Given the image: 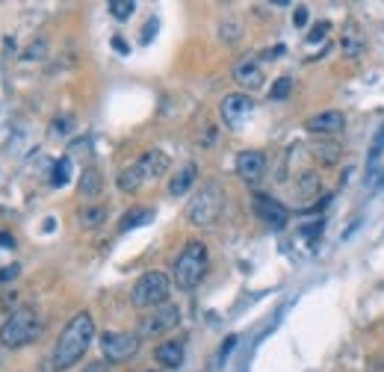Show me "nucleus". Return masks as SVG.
<instances>
[{
  "label": "nucleus",
  "instance_id": "nucleus-19",
  "mask_svg": "<svg viewBox=\"0 0 384 372\" xmlns=\"http://www.w3.org/2000/svg\"><path fill=\"white\" fill-rule=\"evenodd\" d=\"M142 183H148V180H145L142 168H139L136 163L127 165V168H122V172H119V190H122V192H127V195L139 192V190H142Z\"/></svg>",
  "mask_w": 384,
  "mask_h": 372
},
{
  "label": "nucleus",
  "instance_id": "nucleus-37",
  "mask_svg": "<svg viewBox=\"0 0 384 372\" xmlns=\"http://www.w3.org/2000/svg\"><path fill=\"white\" fill-rule=\"evenodd\" d=\"M384 148V124H381V133H378V136H376V148H373V160L378 157V151Z\"/></svg>",
  "mask_w": 384,
  "mask_h": 372
},
{
  "label": "nucleus",
  "instance_id": "nucleus-24",
  "mask_svg": "<svg viewBox=\"0 0 384 372\" xmlns=\"http://www.w3.org/2000/svg\"><path fill=\"white\" fill-rule=\"evenodd\" d=\"M71 180V160L62 157L54 163V172H51V186H65Z\"/></svg>",
  "mask_w": 384,
  "mask_h": 372
},
{
  "label": "nucleus",
  "instance_id": "nucleus-8",
  "mask_svg": "<svg viewBox=\"0 0 384 372\" xmlns=\"http://www.w3.org/2000/svg\"><path fill=\"white\" fill-rule=\"evenodd\" d=\"M219 112H222V122H225L231 130H237V127H243V124L248 122V118H252L255 100L248 98L245 92H231V95L222 98Z\"/></svg>",
  "mask_w": 384,
  "mask_h": 372
},
{
  "label": "nucleus",
  "instance_id": "nucleus-1",
  "mask_svg": "<svg viewBox=\"0 0 384 372\" xmlns=\"http://www.w3.org/2000/svg\"><path fill=\"white\" fill-rule=\"evenodd\" d=\"M95 340V319L92 313H77L71 316V322L62 328L59 334V340L54 346V354H51V369L54 372H65V369H71L83 354H86V349L92 346Z\"/></svg>",
  "mask_w": 384,
  "mask_h": 372
},
{
  "label": "nucleus",
  "instance_id": "nucleus-4",
  "mask_svg": "<svg viewBox=\"0 0 384 372\" xmlns=\"http://www.w3.org/2000/svg\"><path fill=\"white\" fill-rule=\"evenodd\" d=\"M222 210H225L222 186L219 183H204L187 204V222L195 225V228H210V225L219 222Z\"/></svg>",
  "mask_w": 384,
  "mask_h": 372
},
{
  "label": "nucleus",
  "instance_id": "nucleus-17",
  "mask_svg": "<svg viewBox=\"0 0 384 372\" xmlns=\"http://www.w3.org/2000/svg\"><path fill=\"white\" fill-rule=\"evenodd\" d=\"M195 178H198V165H195V163H187L183 168H178L175 178L169 180V195H175V198L187 195V190L195 183Z\"/></svg>",
  "mask_w": 384,
  "mask_h": 372
},
{
  "label": "nucleus",
  "instance_id": "nucleus-11",
  "mask_svg": "<svg viewBox=\"0 0 384 372\" xmlns=\"http://www.w3.org/2000/svg\"><path fill=\"white\" fill-rule=\"evenodd\" d=\"M233 80H237L240 86L248 89V92H257L266 83L263 69L257 65V59H252V57H245V59H240L237 65H233Z\"/></svg>",
  "mask_w": 384,
  "mask_h": 372
},
{
  "label": "nucleus",
  "instance_id": "nucleus-28",
  "mask_svg": "<svg viewBox=\"0 0 384 372\" xmlns=\"http://www.w3.org/2000/svg\"><path fill=\"white\" fill-rule=\"evenodd\" d=\"M308 18H310V9H308V6H296V9H293V24H296V27H305Z\"/></svg>",
  "mask_w": 384,
  "mask_h": 372
},
{
  "label": "nucleus",
  "instance_id": "nucleus-39",
  "mask_svg": "<svg viewBox=\"0 0 384 372\" xmlns=\"http://www.w3.org/2000/svg\"><path fill=\"white\" fill-rule=\"evenodd\" d=\"M145 372H157V369H145Z\"/></svg>",
  "mask_w": 384,
  "mask_h": 372
},
{
  "label": "nucleus",
  "instance_id": "nucleus-21",
  "mask_svg": "<svg viewBox=\"0 0 384 372\" xmlns=\"http://www.w3.org/2000/svg\"><path fill=\"white\" fill-rule=\"evenodd\" d=\"M298 195L302 198H313V195H320L322 192V178L316 175V172H305L302 178H298Z\"/></svg>",
  "mask_w": 384,
  "mask_h": 372
},
{
  "label": "nucleus",
  "instance_id": "nucleus-33",
  "mask_svg": "<svg viewBox=\"0 0 384 372\" xmlns=\"http://www.w3.org/2000/svg\"><path fill=\"white\" fill-rule=\"evenodd\" d=\"M83 372H110V361H92L83 366Z\"/></svg>",
  "mask_w": 384,
  "mask_h": 372
},
{
  "label": "nucleus",
  "instance_id": "nucleus-2",
  "mask_svg": "<svg viewBox=\"0 0 384 372\" xmlns=\"http://www.w3.org/2000/svg\"><path fill=\"white\" fill-rule=\"evenodd\" d=\"M210 266V255H207V245L204 243H187L180 248V255L175 257V266H172V278L180 290H195L198 284H202L204 272Z\"/></svg>",
  "mask_w": 384,
  "mask_h": 372
},
{
  "label": "nucleus",
  "instance_id": "nucleus-36",
  "mask_svg": "<svg viewBox=\"0 0 384 372\" xmlns=\"http://www.w3.org/2000/svg\"><path fill=\"white\" fill-rule=\"evenodd\" d=\"M112 50H115V54H124V57H127V54H130V45H127L124 39L115 36V39H112Z\"/></svg>",
  "mask_w": 384,
  "mask_h": 372
},
{
  "label": "nucleus",
  "instance_id": "nucleus-38",
  "mask_svg": "<svg viewBox=\"0 0 384 372\" xmlns=\"http://www.w3.org/2000/svg\"><path fill=\"white\" fill-rule=\"evenodd\" d=\"M0 245H4V248H15V236L12 233H0Z\"/></svg>",
  "mask_w": 384,
  "mask_h": 372
},
{
  "label": "nucleus",
  "instance_id": "nucleus-3",
  "mask_svg": "<svg viewBox=\"0 0 384 372\" xmlns=\"http://www.w3.org/2000/svg\"><path fill=\"white\" fill-rule=\"evenodd\" d=\"M42 328H45V322L36 313V308H15L6 322L0 325V343L6 349H21V346L36 340Z\"/></svg>",
  "mask_w": 384,
  "mask_h": 372
},
{
  "label": "nucleus",
  "instance_id": "nucleus-7",
  "mask_svg": "<svg viewBox=\"0 0 384 372\" xmlns=\"http://www.w3.org/2000/svg\"><path fill=\"white\" fill-rule=\"evenodd\" d=\"M101 351H104V361L124 364L139 351V337L127 334V331H104L101 334Z\"/></svg>",
  "mask_w": 384,
  "mask_h": 372
},
{
  "label": "nucleus",
  "instance_id": "nucleus-31",
  "mask_svg": "<svg viewBox=\"0 0 384 372\" xmlns=\"http://www.w3.org/2000/svg\"><path fill=\"white\" fill-rule=\"evenodd\" d=\"M325 33H328V24H325V21H322V24H316V27L310 30L308 42H322V39H325Z\"/></svg>",
  "mask_w": 384,
  "mask_h": 372
},
{
  "label": "nucleus",
  "instance_id": "nucleus-20",
  "mask_svg": "<svg viewBox=\"0 0 384 372\" xmlns=\"http://www.w3.org/2000/svg\"><path fill=\"white\" fill-rule=\"evenodd\" d=\"M151 219H154V210H148V207H133L122 216V222H119V231L127 233L133 228H142V225H151Z\"/></svg>",
  "mask_w": 384,
  "mask_h": 372
},
{
  "label": "nucleus",
  "instance_id": "nucleus-5",
  "mask_svg": "<svg viewBox=\"0 0 384 372\" xmlns=\"http://www.w3.org/2000/svg\"><path fill=\"white\" fill-rule=\"evenodd\" d=\"M165 301H169V275L165 272H145L130 290V304L136 310H154Z\"/></svg>",
  "mask_w": 384,
  "mask_h": 372
},
{
  "label": "nucleus",
  "instance_id": "nucleus-14",
  "mask_svg": "<svg viewBox=\"0 0 384 372\" xmlns=\"http://www.w3.org/2000/svg\"><path fill=\"white\" fill-rule=\"evenodd\" d=\"M310 151H313V160L322 163V165H337L340 157H343V145H340L337 139H328V136L313 139Z\"/></svg>",
  "mask_w": 384,
  "mask_h": 372
},
{
  "label": "nucleus",
  "instance_id": "nucleus-12",
  "mask_svg": "<svg viewBox=\"0 0 384 372\" xmlns=\"http://www.w3.org/2000/svg\"><path fill=\"white\" fill-rule=\"evenodd\" d=\"M136 165L142 168L145 180H157V178H163L165 172H169L172 160H169V154H165V151H160V148H151V151H145V154L136 160Z\"/></svg>",
  "mask_w": 384,
  "mask_h": 372
},
{
  "label": "nucleus",
  "instance_id": "nucleus-13",
  "mask_svg": "<svg viewBox=\"0 0 384 372\" xmlns=\"http://www.w3.org/2000/svg\"><path fill=\"white\" fill-rule=\"evenodd\" d=\"M266 172V157L260 151H243L237 157V175L245 180V183H257Z\"/></svg>",
  "mask_w": 384,
  "mask_h": 372
},
{
  "label": "nucleus",
  "instance_id": "nucleus-29",
  "mask_svg": "<svg viewBox=\"0 0 384 372\" xmlns=\"http://www.w3.org/2000/svg\"><path fill=\"white\" fill-rule=\"evenodd\" d=\"M21 272V266H4L0 269V284H6V281H15Z\"/></svg>",
  "mask_w": 384,
  "mask_h": 372
},
{
  "label": "nucleus",
  "instance_id": "nucleus-15",
  "mask_svg": "<svg viewBox=\"0 0 384 372\" xmlns=\"http://www.w3.org/2000/svg\"><path fill=\"white\" fill-rule=\"evenodd\" d=\"M154 361L163 369H178L183 364V343L180 340H165L154 349Z\"/></svg>",
  "mask_w": 384,
  "mask_h": 372
},
{
  "label": "nucleus",
  "instance_id": "nucleus-10",
  "mask_svg": "<svg viewBox=\"0 0 384 372\" xmlns=\"http://www.w3.org/2000/svg\"><path fill=\"white\" fill-rule=\"evenodd\" d=\"M346 127V115L340 110H325V112H316L305 122V130L313 133L316 139L320 136H334V133H340Z\"/></svg>",
  "mask_w": 384,
  "mask_h": 372
},
{
  "label": "nucleus",
  "instance_id": "nucleus-22",
  "mask_svg": "<svg viewBox=\"0 0 384 372\" xmlns=\"http://www.w3.org/2000/svg\"><path fill=\"white\" fill-rule=\"evenodd\" d=\"M104 219H107V210H104V207H86V210L77 213V222H80L83 228H98V225H104Z\"/></svg>",
  "mask_w": 384,
  "mask_h": 372
},
{
  "label": "nucleus",
  "instance_id": "nucleus-9",
  "mask_svg": "<svg viewBox=\"0 0 384 372\" xmlns=\"http://www.w3.org/2000/svg\"><path fill=\"white\" fill-rule=\"evenodd\" d=\"M252 207H255V213H257V219L263 225H269V228H275V231H281V228H287V219H290V210L281 204V201H275V198H269V195H263V192H257L255 198H252Z\"/></svg>",
  "mask_w": 384,
  "mask_h": 372
},
{
  "label": "nucleus",
  "instance_id": "nucleus-34",
  "mask_svg": "<svg viewBox=\"0 0 384 372\" xmlns=\"http://www.w3.org/2000/svg\"><path fill=\"white\" fill-rule=\"evenodd\" d=\"M51 127H54L57 136H62V133H69V127H71V118H57V122H54Z\"/></svg>",
  "mask_w": 384,
  "mask_h": 372
},
{
  "label": "nucleus",
  "instance_id": "nucleus-32",
  "mask_svg": "<svg viewBox=\"0 0 384 372\" xmlns=\"http://www.w3.org/2000/svg\"><path fill=\"white\" fill-rule=\"evenodd\" d=\"M233 346H237V334H231L228 340H225V346L219 349V361H225V358H228V354L233 351Z\"/></svg>",
  "mask_w": 384,
  "mask_h": 372
},
{
  "label": "nucleus",
  "instance_id": "nucleus-30",
  "mask_svg": "<svg viewBox=\"0 0 384 372\" xmlns=\"http://www.w3.org/2000/svg\"><path fill=\"white\" fill-rule=\"evenodd\" d=\"M320 233H322V222H310L308 228H302V236H305V240H316Z\"/></svg>",
  "mask_w": 384,
  "mask_h": 372
},
{
  "label": "nucleus",
  "instance_id": "nucleus-26",
  "mask_svg": "<svg viewBox=\"0 0 384 372\" xmlns=\"http://www.w3.org/2000/svg\"><path fill=\"white\" fill-rule=\"evenodd\" d=\"M219 36H222V42H237L240 39V24L237 21H222Z\"/></svg>",
  "mask_w": 384,
  "mask_h": 372
},
{
  "label": "nucleus",
  "instance_id": "nucleus-18",
  "mask_svg": "<svg viewBox=\"0 0 384 372\" xmlns=\"http://www.w3.org/2000/svg\"><path fill=\"white\" fill-rule=\"evenodd\" d=\"M77 190L83 198H98L104 190V178L98 168H83V175H80V183H77Z\"/></svg>",
  "mask_w": 384,
  "mask_h": 372
},
{
  "label": "nucleus",
  "instance_id": "nucleus-6",
  "mask_svg": "<svg viewBox=\"0 0 384 372\" xmlns=\"http://www.w3.org/2000/svg\"><path fill=\"white\" fill-rule=\"evenodd\" d=\"M178 322H180V308L172 304V301H165V304H160V308H154L145 319H139L136 337L139 340H151V337H160L165 331H172Z\"/></svg>",
  "mask_w": 384,
  "mask_h": 372
},
{
  "label": "nucleus",
  "instance_id": "nucleus-23",
  "mask_svg": "<svg viewBox=\"0 0 384 372\" xmlns=\"http://www.w3.org/2000/svg\"><path fill=\"white\" fill-rule=\"evenodd\" d=\"M107 9H110V15L115 21H127L130 15L136 12V4H133V0H110Z\"/></svg>",
  "mask_w": 384,
  "mask_h": 372
},
{
  "label": "nucleus",
  "instance_id": "nucleus-25",
  "mask_svg": "<svg viewBox=\"0 0 384 372\" xmlns=\"http://www.w3.org/2000/svg\"><path fill=\"white\" fill-rule=\"evenodd\" d=\"M290 92H293V80H290V77H278L275 86L269 89V98H272V100H284Z\"/></svg>",
  "mask_w": 384,
  "mask_h": 372
},
{
  "label": "nucleus",
  "instance_id": "nucleus-16",
  "mask_svg": "<svg viewBox=\"0 0 384 372\" xmlns=\"http://www.w3.org/2000/svg\"><path fill=\"white\" fill-rule=\"evenodd\" d=\"M340 47H343V54H346V57L358 59V57L363 54V47H366L363 30H361L358 24H346V27H343V39H340Z\"/></svg>",
  "mask_w": 384,
  "mask_h": 372
},
{
  "label": "nucleus",
  "instance_id": "nucleus-27",
  "mask_svg": "<svg viewBox=\"0 0 384 372\" xmlns=\"http://www.w3.org/2000/svg\"><path fill=\"white\" fill-rule=\"evenodd\" d=\"M45 57V42H36L24 50V62H33V59H42Z\"/></svg>",
  "mask_w": 384,
  "mask_h": 372
},
{
  "label": "nucleus",
  "instance_id": "nucleus-35",
  "mask_svg": "<svg viewBox=\"0 0 384 372\" xmlns=\"http://www.w3.org/2000/svg\"><path fill=\"white\" fill-rule=\"evenodd\" d=\"M154 30H157V18H151V21L145 24V30H142V42H145V45L154 39Z\"/></svg>",
  "mask_w": 384,
  "mask_h": 372
}]
</instances>
